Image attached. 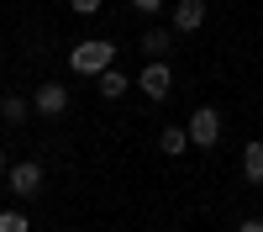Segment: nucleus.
<instances>
[{
	"instance_id": "nucleus-12",
	"label": "nucleus",
	"mask_w": 263,
	"mask_h": 232,
	"mask_svg": "<svg viewBox=\"0 0 263 232\" xmlns=\"http://www.w3.org/2000/svg\"><path fill=\"white\" fill-rule=\"evenodd\" d=\"M0 232H32V222H27V211H16V206H6V211H0Z\"/></svg>"
},
{
	"instance_id": "nucleus-3",
	"label": "nucleus",
	"mask_w": 263,
	"mask_h": 232,
	"mask_svg": "<svg viewBox=\"0 0 263 232\" xmlns=\"http://www.w3.org/2000/svg\"><path fill=\"white\" fill-rule=\"evenodd\" d=\"M6 185H11V195L37 201V195H42V185H48V174H42V164H37V158H21V164L6 169Z\"/></svg>"
},
{
	"instance_id": "nucleus-7",
	"label": "nucleus",
	"mask_w": 263,
	"mask_h": 232,
	"mask_svg": "<svg viewBox=\"0 0 263 232\" xmlns=\"http://www.w3.org/2000/svg\"><path fill=\"white\" fill-rule=\"evenodd\" d=\"M27 116H32V100L27 95H0V121H6V127H21Z\"/></svg>"
},
{
	"instance_id": "nucleus-5",
	"label": "nucleus",
	"mask_w": 263,
	"mask_h": 232,
	"mask_svg": "<svg viewBox=\"0 0 263 232\" xmlns=\"http://www.w3.org/2000/svg\"><path fill=\"white\" fill-rule=\"evenodd\" d=\"M205 16H211L205 0H174V6H168V27L174 32H200Z\"/></svg>"
},
{
	"instance_id": "nucleus-13",
	"label": "nucleus",
	"mask_w": 263,
	"mask_h": 232,
	"mask_svg": "<svg viewBox=\"0 0 263 232\" xmlns=\"http://www.w3.org/2000/svg\"><path fill=\"white\" fill-rule=\"evenodd\" d=\"M100 6H105V0H69L74 16H100Z\"/></svg>"
},
{
	"instance_id": "nucleus-2",
	"label": "nucleus",
	"mask_w": 263,
	"mask_h": 232,
	"mask_svg": "<svg viewBox=\"0 0 263 232\" xmlns=\"http://www.w3.org/2000/svg\"><path fill=\"white\" fill-rule=\"evenodd\" d=\"M184 132H190V148H211L221 142V111H216V105H195L190 111V121H184Z\"/></svg>"
},
{
	"instance_id": "nucleus-14",
	"label": "nucleus",
	"mask_w": 263,
	"mask_h": 232,
	"mask_svg": "<svg viewBox=\"0 0 263 232\" xmlns=\"http://www.w3.org/2000/svg\"><path fill=\"white\" fill-rule=\"evenodd\" d=\"M132 11H142V16H153V11H163V0H126Z\"/></svg>"
},
{
	"instance_id": "nucleus-16",
	"label": "nucleus",
	"mask_w": 263,
	"mask_h": 232,
	"mask_svg": "<svg viewBox=\"0 0 263 232\" xmlns=\"http://www.w3.org/2000/svg\"><path fill=\"white\" fill-rule=\"evenodd\" d=\"M6 169H11V164H6V148H0V174H6Z\"/></svg>"
},
{
	"instance_id": "nucleus-4",
	"label": "nucleus",
	"mask_w": 263,
	"mask_h": 232,
	"mask_svg": "<svg viewBox=\"0 0 263 232\" xmlns=\"http://www.w3.org/2000/svg\"><path fill=\"white\" fill-rule=\"evenodd\" d=\"M137 90H142L147 100H168V90H174V69H168V58H147V63H142Z\"/></svg>"
},
{
	"instance_id": "nucleus-15",
	"label": "nucleus",
	"mask_w": 263,
	"mask_h": 232,
	"mask_svg": "<svg viewBox=\"0 0 263 232\" xmlns=\"http://www.w3.org/2000/svg\"><path fill=\"white\" fill-rule=\"evenodd\" d=\"M237 232H263V222H258V217H248V222H237Z\"/></svg>"
},
{
	"instance_id": "nucleus-10",
	"label": "nucleus",
	"mask_w": 263,
	"mask_h": 232,
	"mask_svg": "<svg viewBox=\"0 0 263 232\" xmlns=\"http://www.w3.org/2000/svg\"><path fill=\"white\" fill-rule=\"evenodd\" d=\"M184 148H190V132H184V127H163V132H158V153H163V158H179Z\"/></svg>"
},
{
	"instance_id": "nucleus-8",
	"label": "nucleus",
	"mask_w": 263,
	"mask_h": 232,
	"mask_svg": "<svg viewBox=\"0 0 263 232\" xmlns=\"http://www.w3.org/2000/svg\"><path fill=\"white\" fill-rule=\"evenodd\" d=\"M168 32H174V27H147V32H142V53H147V58H168V48H174Z\"/></svg>"
},
{
	"instance_id": "nucleus-6",
	"label": "nucleus",
	"mask_w": 263,
	"mask_h": 232,
	"mask_svg": "<svg viewBox=\"0 0 263 232\" xmlns=\"http://www.w3.org/2000/svg\"><path fill=\"white\" fill-rule=\"evenodd\" d=\"M32 111L37 116H63V111H69V90H63L58 79H42L32 90Z\"/></svg>"
},
{
	"instance_id": "nucleus-11",
	"label": "nucleus",
	"mask_w": 263,
	"mask_h": 232,
	"mask_svg": "<svg viewBox=\"0 0 263 232\" xmlns=\"http://www.w3.org/2000/svg\"><path fill=\"white\" fill-rule=\"evenodd\" d=\"M95 84H100V100H121V95H126V74L116 69V63H111L105 74H95Z\"/></svg>"
},
{
	"instance_id": "nucleus-1",
	"label": "nucleus",
	"mask_w": 263,
	"mask_h": 232,
	"mask_svg": "<svg viewBox=\"0 0 263 232\" xmlns=\"http://www.w3.org/2000/svg\"><path fill=\"white\" fill-rule=\"evenodd\" d=\"M116 63V42L111 37H84V42H74L69 48V69L79 74V79H95V74H105Z\"/></svg>"
},
{
	"instance_id": "nucleus-9",
	"label": "nucleus",
	"mask_w": 263,
	"mask_h": 232,
	"mask_svg": "<svg viewBox=\"0 0 263 232\" xmlns=\"http://www.w3.org/2000/svg\"><path fill=\"white\" fill-rule=\"evenodd\" d=\"M242 174H248V185H263V137H253L242 148Z\"/></svg>"
}]
</instances>
